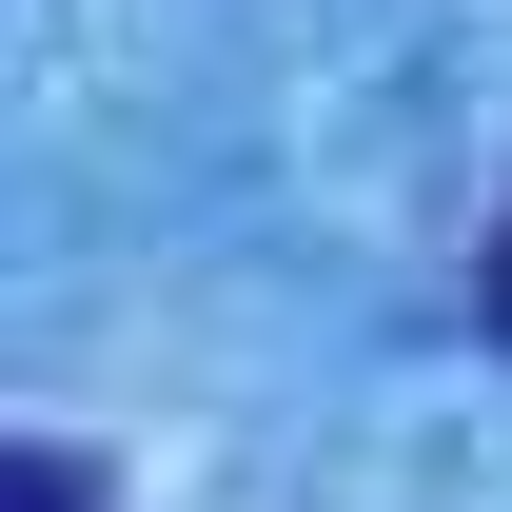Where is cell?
Segmentation results:
<instances>
[{"instance_id":"2","label":"cell","mask_w":512,"mask_h":512,"mask_svg":"<svg viewBox=\"0 0 512 512\" xmlns=\"http://www.w3.org/2000/svg\"><path fill=\"white\" fill-rule=\"evenodd\" d=\"M473 316H493V335H512V217H493V256H473Z\"/></svg>"},{"instance_id":"1","label":"cell","mask_w":512,"mask_h":512,"mask_svg":"<svg viewBox=\"0 0 512 512\" xmlns=\"http://www.w3.org/2000/svg\"><path fill=\"white\" fill-rule=\"evenodd\" d=\"M20 512H99V453H79V434H20Z\"/></svg>"}]
</instances>
